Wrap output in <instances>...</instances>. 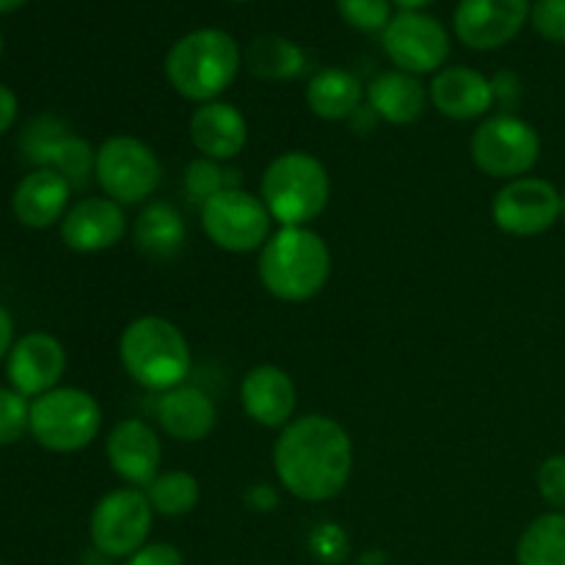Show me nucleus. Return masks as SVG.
<instances>
[{
	"instance_id": "nucleus-14",
	"label": "nucleus",
	"mask_w": 565,
	"mask_h": 565,
	"mask_svg": "<svg viewBox=\"0 0 565 565\" xmlns=\"http://www.w3.org/2000/svg\"><path fill=\"white\" fill-rule=\"evenodd\" d=\"M533 0H461L452 14V31L467 47L497 50L522 33Z\"/></svg>"
},
{
	"instance_id": "nucleus-40",
	"label": "nucleus",
	"mask_w": 565,
	"mask_h": 565,
	"mask_svg": "<svg viewBox=\"0 0 565 565\" xmlns=\"http://www.w3.org/2000/svg\"><path fill=\"white\" fill-rule=\"evenodd\" d=\"M28 0H0V14H11V11L22 9Z\"/></svg>"
},
{
	"instance_id": "nucleus-11",
	"label": "nucleus",
	"mask_w": 565,
	"mask_h": 565,
	"mask_svg": "<svg viewBox=\"0 0 565 565\" xmlns=\"http://www.w3.org/2000/svg\"><path fill=\"white\" fill-rule=\"evenodd\" d=\"M22 158L36 169H53L70 182L72 188H81L94 174L97 163V149L86 138L75 136L55 116H36L28 121L20 138Z\"/></svg>"
},
{
	"instance_id": "nucleus-33",
	"label": "nucleus",
	"mask_w": 565,
	"mask_h": 565,
	"mask_svg": "<svg viewBox=\"0 0 565 565\" xmlns=\"http://www.w3.org/2000/svg\"><path fill=\"white\" fill-rule=\"evenodd\" d=\"M539 494L552 511L565 513V452L550 456L539 469Z\"/></svg>"
},
{
	"instance_id": "nucleus-39",
	"label": "nucleus",
	"mask_w": 565,
	"mask_h": 565,
	"mask_svg": "<svg viewBox=\"0 0 565 565\" xmlns=\"http://www.w3.org/2000/svg\"><path fill=\"white\" fill-rule=\"evenodd\" d=\"M392 3H395L401 11H419L425 9V6L434 3V0H392Z\"/></svg>"
},
{
	"instance_id": "nucleus-30",
	"label": "nucleus",
	"mask_w": 565,
	"mask_h": 565,
	"mask_svg": "<svg viewBox=\"0 0 565 565\" xmlns=\"http://www.w3.org/2000/svg\"><path fill=\"white\" fill-rule=\"evenodd\" d=\"M392 0H337V11L359 33H384L392 22Z\"/></svg>"
},
{
	"instance_id": "nucleus-19",
	"label": "nucleus",
	"mask_w": 565,
	"mask_h": 565,
	"mask_svg": "<svg viewBox=\"0 0 565 565\" xmlns=\"http://www.w3.org/2000/svg\"><path fill=\"white\" fill-rule=\"evenodd\" d=\"M428 97L441 116L456 121L480 119L494 108V88L483 72L472 66H445L430 81Z\"/></svg>"
},
{
	"instance_id": "nucleus-17",
	"label": "nucleus",
	"mask_w": 565,
	"mask_h": 565,
	"mask_svg": "<svg viewBox=\"0 0 565 565\" xmlns=\"http://www.w3.org/2000/svg\"><path fill=\"white\" fill-rule=\"evenodd\" d=\"M105 456H108L110 469L125 483L136 486V489H141V486L147 489L160 475L163 447H160V439L152 430V425L130 417L114 425V430L108 434V441H105Z\"/></svg>"
},
{
	"instance_id": "nucleus-24",
	"label": "nucleus",
	"mask_w": 565,
	"mask_h": 565,
	"mask_svg": "<svg viewBox=\"0 0 565 565\" xmlns=\"http://www.w3.org/2000/svg\"><path fill=\"white\" fill-rule=\"evenodd\" d=\"M185 237V221H182L180 210L169 202L147 204L132 224V241H136L138 252L154 263H171L174 257H180Z\"/></svg>"
},
{
	"instance_id": "nucleus-43",
	"label": "nucleus",
	"mask_w": 565,
	"mask_h": 565,
	"mask_svg": "<svg viewBox=\"0 0 565 565\" xmlns=\"http://www.w3.org/2000/svg\"><path fill=\"white\" fill-rule=\"evenodd\" d=\"M232 3H246V0H232Z\"/></svg>"
},
{
	"instance_id": "nucleus-9",
	"label": "nucleus",
	"mask_w": 565,
	"mask_h": 565,
	"mask_svg": "<svg viewBox=\"0 0 565 565\" xmlns=\"http://www.w3.org/2000/svg\"><path fill=\"white\" fill-rule=\"evenodd\" d=\"M265 202L241 188H226L202 204V230L218 248L232 254L257 252L270 237Z\"/></svg>"
},
{
	"instance_id": "nucleus-8",
	"label": "nucleus",
	"mask_w": 565,
	"mask_h": 565,
	"mask_svg": "<svg viewBox=\"0 0 565 565\" xmlns=\"http://www.w3.org/2000/svg\"><path fill=\"white\" fill-rule=\"evenodd\" d=\"M94 177L105 196L119 204H141L163 182V163L149 143L132 136H114L99 143Z\"/></svg>"
},
{
	"instance_id": "nucleus-44",
	"label": "nucleus",
	"mask_w": 565,
	"mask_h": 565,
	"mask_svg": "<svg viewBox=\"0 0 565 565\" xmlns=\"http://www.w3.org/2000/svg\"><path fill=\"white\" fill-rule=\"evenodd\" d=\"M0 565H6V563H0Z\"/></svg>"
},
{
	"instance_id": "nucleus-31",
	"label": "nucleus",
	"mask_w": 565,
	"mask_h": 565,
	"mask_svg": "<svg viewBox=\"0 0 565 565\" xmlns=\"http://www.w3.org/2000/svg\"><path fill=\"white\" fill-rule=\"evenodd\" d=\"M31 430V401L11 386H0V447L20 441Z\"/></svg>"
},
{
	"instance_id": "nucleus-29",
	"label": "nucleus",
	"mask_w": 565,
	"mask_h": 565,
	"mask_svg": "<svg viewBox=\"0 0 565 565\" xmlns=\"http://www.w3.org/2000/svg\"><path fill=\"white\" fill-rule=\"evenodd\" d=\"M232 171L221 169L218 160L210 158H196L185 166V193L193 199V202L204 204L215 196V193L226 191V188H235V180H232Z\"/></svg>"
},
{
	"instance_id": "nucleus-41",
	"label": "nucleus",
	"mask_w": 565,
	"mask_h": 565,
	"mask_svg": "<svg viewBox=\"0 0 565 565\" xmlns=\"http://www.w3.org/2000/svg\"><path fill=\"white\" fill-rule=\"evenodd\" d=\"M561 218L565 221V193L561 196Z\"/></svg>"
},
{
	"instance_id": "nucleus-23",
	"label": "nucleus",
	"mask_w": 565,
	"mask_h": 565,
	"mask_svg": "<svg viewBox=\"0 0 565 565\" xmlns=\"http://www.w3.org/2000/svg\"><path fill=\"white\" fill-rule=\"evenodd\" d=\"M364 97L381 121L395 127L414 125L425 114L430 99L428 88L419 83V77L401 70L381 72L379 77H373Z\"/></svg>"
},
{
	"instance_id": "nucleus-38",
	"label": "nucleus",
	"mask_w": 565,
	"mask_h": 565,
	"mask_svg": "<svg viewBox=\"0 0 565 565\" xmlns=\"http://www.w3.org/2000/svg\"><path fill=\"white\" fill-rule=\"evenodd\" d=\"M11 348H14V320H11V315L0 303V362L9 356Z\"/></svg>"
},
{
	"instance_id": "nucleus-20",
	"label": "nucleus",
	"mask_w": 565,
	"mask_h": 565,
	"mask_svg": "<svg viewBox=\"0 0 565 565\" xmlns=\"http://www.w3.org/2000/svg\"><path fill=\"white\" fill-rule=\"evenodd\" d=\"M72 185L53 169H33L17 182L11 213L28 230H50L70 210Z\"/></svg>"
},
{
	"instance_id": "nucleus-10",
	"label": "nucleus",
	"mask_w": 565,
	"mask_h": 565,
	"mask_svg": "<svg viewBox=\"0 0 565 565\" xmlns=\"http://www.w3.org/2000/svg\"><path fill=\"white\" fill-rule=\"evenodd\" d=\"M152 513L147 491L136 486L110 491L92 511V522H88L92 544L108 557H132L147 544Z\"/></svg>"
},
{
	"instance_id": "nucleus-4",
	"label": "nucleus",
	"mask_w": 565,
	"mask_h": 565,
	"mask_svg": "<svg viewBox=\"0 0 565 565\" xmlns=\"http://www.w3.org/2000/svg\"><path fill=\"white\" fill-rule=\"evenodd\" d=\"M119 359L138 386L160 395L185 384L193 364L191 345L180 326L160 315H143L121 331Z\"/></svg>"
},
{
	"instance_id": "nucleus-34",
	"label": "nucleus",
	"mask_w": 565,
	"mask_h": 565,
	"mask_svg": "<svg viewBox=\"0 0 565 565\" xmlns=\"http://www.w3.org/2000/svg\"><path fill=\"white\" fill-rule=\"evenodd\" d=\"M127 565H185V557L171 544H143Z\"/></svg>"
},
{
	"instance_id": "nucleus-7",
	"label": "nucleus",
	"mask_w": 565,
	"mask_h": 565,
	"mask_svg": "<svg viewBox=\"0 0 565 565\" xmlns=\"http://www.w3.org/2000/svg\"><path fill=\"white\" fill-rule=\"evenodd\" d=\"M469 152L483 174L511 182L535 169L541 158V136L530 121L505 110L480 121Z\"/></svg>"
},
{
	"instance_id": "nucleus-18",
	"label": "nucleus",
	"mask_w": 565,
	"mask_h": 565,
	"mask_svg": "<svg viewBox=\"0 0 565 565\" xmlns=\"http://www.w3.org/2000/svg\"><path fill=\"white\" fill-rule=\"evenodd\" d=\"M243 412L263 428H285L296 414L298 392L290 375L276 364H257L241 384Z\"/></svg>"
},
{
	"instance_id": "nucleus-26",
	"label": "nucleus",
	"mask_w": 565,
	"mask_h": 565,
	"mask_svg": "<svg viewBox=\"0 0 565 565\" xmlns=\"http://www.w3.org/2000/svg\"><path fill=\"white\" fill-rule=\"evenodd\" d=\"M243 61L254 77L270 83L296 81L307 70L303 50L292 39L279 36V33H263V36L252 39V44L243 53Z\"/></svg>"
},
{
	"instance_id": "nucleus-37",
	"label": "nucleus",
	"mask_w": 565,
	"mask_h": 565,
	"mask_svg": "<svg viewBox=\"0 0 565 565\" xmlns=\"http://www.w3.org/2000/svg\"><path fill=\"white\" fill-rule=\"evenodd\" d=\"M246 505L254 508V511H274L279 505V497L270 486H252L246 491Z\"/></svg>"
},
{
	"instance_id": "nucleus-16",
	"label": "nucleus",
	"mask_w": 565,
	"mask_h": 565,
	"mask_svg": "<svg viewBox=\"0 0 565 565\" xmlns=\"http://www.w3.org/2000/svg\"><path fill=\"white\" fill-rule=\"evenodd\" d=\"M127 215L108 196H86L66 210L61 221V241L77 254L108 252L125 237Z\"/></svg>"
},
{
	"instance_id": "nucleus-36",
	"label": "nucleus",
	"mask_w": 565,
	"mask_h": 565,
	"mask_svg": "<svg viewBox=\"0 0 565 565\" xmlns=\"http://www.w3.org/2000/svg\"><path fill=\"white\" fill-rule=\"evenodd\" d=\"M17 110H20L17 94L11 92L9 86H3V83H0V136H6V132L14 127Z\"/></svg>"
},
{
	"instance_id": "nucleus-32",
	"label": "nucleus",
	"mask_w": 565,
	"mask_h": 565,
	"mask_svg": "<svg viewBox=\"0 0 565 565\" xmlns=\"http://www.w3.org/2000/svg\"><path fill=\"white\" fill-rule=\"evenodd\" d=\"M530 22L541 39L565 44V0H535Z\"/></svg>"
},
{
	"instance_id": "nucleus-22",
	"label": "nucleus",
	"mask_w": 565,
	"mask_h": 565,
	"mask_svg": "<svg viewBox=\"0 0 565 565\" xmlns=\"http://www.w3.org/2000/svg\"><path fill=\"white\" fill-rule=\"evenodd\" d=\"M158 423L171 439L177 441H202L213 434L218 414H215V403L207 392L196 390V386H177V390L163 392L158 397Z\"/></svg>"
},
{
	"instance_id": "nucleus-28",
	"label": "nucleus",
	"mask_w": 565,
	"mask_h": 565,
	"mask_svg": "<svg viewBox=\"0 0 565 565\" xmlns=\"http://www.w3.org/2000/svg\"><path fill=\"white\" fill-rule=\"evenodd\" d=\"M147 497L154 513L177 519L185 516V513H191L199 505L202 489H199V480L191 472L174 469V472H160L147 486Z\"/></svg>"
},
{
	"instance_id": "nucleus-6",
	"label": "nucleus",
	"mask_w": 565,
	"mask_h": 565,
	"mask_svg": "<svg viewBox=\"0 0 565 565\" xmlns=\"http://www.w3.org/2000/svg\"><path fill=\"white\" fill-rule=\"evenodd\" d=\"M103 428V408L77 386H55L31 401V430L28 434L50 452H81L92 445Z\"/></svg>"
},
{
	"instance_id": "nucleus-1",
	"label": "nucleus",
	"mask_w": 565,
	"mask_h": 565,
	"mask_svg": "<svg viewBox=\"0 0 565 565\" xmlns=\"http://www.w3.org/2000/svg\"><path fill=\"white\" fill-rule=\"evenodd\" d=\"M274 469L296 500H334L353 472L351 436L337 419L323 414L292 419L274 445Z\"/></svg>"
},
{
	"instance_id": "nucleus-42",
	"label": "nucleus",
	"mask_w": 565,
	"mask_h": 565,
	"mask_svg": "<svg viewBox=\"0 0 565 565\" xmlns=\"http://www.w3.org/2000/svg\"><path fill=\"white\" fill-rule=\"evenodd\" d=\"M0 55H3V33H0Z\"/></svg>"
},
{
	"instance_id": "nucleus-13",
	"label": "nucleus",
	"mask_w": 565,
	"mask_h": 565,
	"mask_svg": "<svg viewBox=\"0 0 565 565\" xmlns=\"http://www.w3.org/2000/svg\"><path fill=\"white\" fill-rule=\"evenodd\" d=\"M561 196L563 193L544 177H519L497 191L491 215L505 235H544L561 221Z\"/></svg>"
},
{
	"instance_id": "nucleus-21",
	"label": "nucleus",
	"mask_w": 565,
	"mask_h": 565,
	"mask_svg": "<svg viewBox=\"0 0 565 565\" xmlns=\"http://www.w3.org/2000/svg\"><path fill=\"white\" fill-rule=\"evenodd\" d=\"M188 132L202 158L218 160V163L241 154L248 141L246 116L232 103H221V99L199 105L191 116Z\"/></svg>"
},
{
	"instance_id": "nucleus-27",
	"label": "nucleus",
	"mask_w": 565,
	"mask_h": 565,
	"mask_svg": "<svg viewBox=\"0 0 565 565\" xmlns=\"http://www.w3.org/2000/svg\"><path fill=\"white\" fill-rule=\"evenodd\" d=\"M519 565H565V513H544L527 524L516 544Z\"/></svg>"
},
{
	"instance_id": "nucleus-2",
	"label": "nucleus",
	"mask_w": 565,
	"mask_h": 565,
	"mask_svg": "<svg viewBox=\"0 0 565 565\" xmlns=\"http://www.w3.org/2000/svg\"><path fill=\"white\" fill-rule=\"evenodd\" d=\"M329 243L309 226H281L259 252V279L279 301H309L329 285Z\"/></svg>"
},
{
	"instance_id": "nucleus-15",
	"label": "nucleus",
	"mask_w": 565,
	"mask_h": 565,
	"mask_svg": "<svg viewBox=\"0 0 565 565\" xmlns=\"http://www.w3.org/2000/svg\"><path fill=\"white\" fill-rule=\"evenodd\" d=\"M66 351L61 340L47 331H31L20 337L6 356V379L22 397H39L55 390L64 379Z\"/></svg>"
},
{
	"instance_id": "nucleus-3",
	"label": "nucleus",
	"mask_w": 565,
	"mask_h": 565,
	"mask_svg": "<svg viewBox=\"0 0 565 565\" xmlns=\"http://www.w3.org/2000/svg\"><path fill=\"white\" fill-rule=\"evenodd\" d=\"M241 72V47L221 28H199L171 44L166 81L191 103H215Z\"/></svg>"
},
{
	"instance_id": "nucleus-35",
	"label": "nucleus",
	"mask_w": 565,
	"mask_h": 565,
	"mask_svg": "<svg viewBox=\"0 0 565 565\" xmlns=\"http://www.w3.org/2000/svg\"><path fill=\"white\" fill-rule=\"evenodd\" d=\"M491 88H494V103L505 105V108H513L522 97V83L513 72H500V75L491 81Z\"/></svg>"
},
{
	"instance_id": "nucleus-12",
	"label": "nucleus",
	"mask_w": 565,
	"mask_h": 565,
	"mask_svg": "<svg viewBox=\"0 0 565 565\" xmlns=\"http://www.w3.org/2000/svg\"><path fill=\"white\" fill-rule=\"evenodd\" d=\"M384 53L408 75H428L450 58V33L425 11H401L381 33Z\"/></svg>"
},
{
	"instance_id": "nucleus-5",
	"label": "nucleus",
	"mask_w": 565,
	"mask_h": 565,
	"mask_svg": "<svg viewBox=\"0 0 565 565\" xmlns=\"http://www.w3.org/2000/svg\"><path fill=\"white\" fill-rule=\"evenodd\" d=\"M259 193L270 218L281 226H309L329 207L331 180L315 154L285 152L268 163Z\"/></svg>"
},
{
	"instance_id": "nucleus-25",
	"label": "nucleus",
	"mask_w": 565,
	"mask_h": 565,
	"mask_svg": "<svg viewBox=\"0 0 565 565\" xmlns=\"http://www.w3.org/2000/svg\"><path fill=\"white\" fill-rule=\"evenodd\" d=\"M364 86L353 72L329 66L320 70L307 86V105L326 121H345L362 108Z\"/></svg>"
}]
</instances>
